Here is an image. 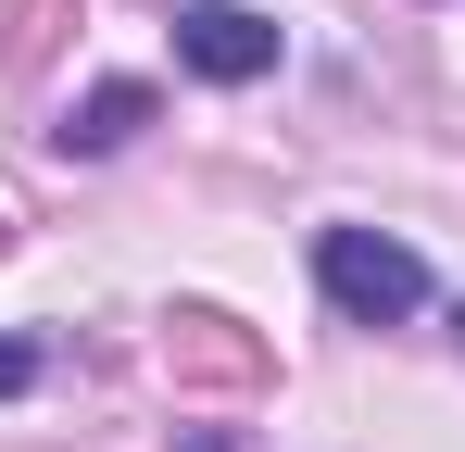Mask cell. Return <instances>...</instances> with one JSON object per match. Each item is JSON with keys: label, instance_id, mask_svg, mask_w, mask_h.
<instances>
[{"label": "cell", "instance_id": "6da1fadb", "mask_svg": "<svg viewBox=\"0 0 465 452\" xmlns=\"http://www.w3.org/2000/svg\"><path fill=\"white\" fill-rule=\"evenodd\" d=\"M314 290L352 327H402V314H428V251L390 226H314Z\"/></svg>", "mask_w": 465, "mask_h": 452}, {"label": "cell", "instance_id": "7a4b0ae2", "mask_svg": "<svg viewBox=\"0 0 465 452\" xmlns=\"http://www.w3.org/2000/svg\"><path fill=\"white\" fill-rule=\"evenodd\" d=\"M176 75H202V88H252V75H277V25L239 13V0H189V13H176Z\"/></svg>", "mask_w": 465, "mask_h": 452}, {"label": "cell", "instance_id": "3957f363", "mask_svg": "<svg viewBox=\"0 0 465 452\" xmlns=\"http://www.w3.org/2000/svg\"><path fill=\"white\" fill-rule=\"evenodd\" d=\"M139 126H152V88H139V75H101V88H88L51 139H64V163H101V151H126Z\"/></svg>", "mask_w": 465, "mask_h": 452}, {"label": "cell", "instance_id": "277c9868", "mask_svg": "<svg viewBox=\"0 0 465 452\" xmlns=\"http://www.w3.org/2000/svg\"><path fill=\"white\" fill-rule=\"evenodd\" d=\"M13 389H38V339H0V402Z\"/></svg>", "mask_w": 465, "mask_h": 452}, {"label": "cell", "instance_id": "5b68a950", "mask_svg": "<svg viewBox=\"0 0 465 452\" xmlns=\"http://www.w3.org/2000/svg\"><path fill=\"white\" fill-rule=\"evenodd\" d=\"M0 239H13V226H0Z\"/></svg>", "mask_w": 465, "mask_h": 452}]
</instances>
